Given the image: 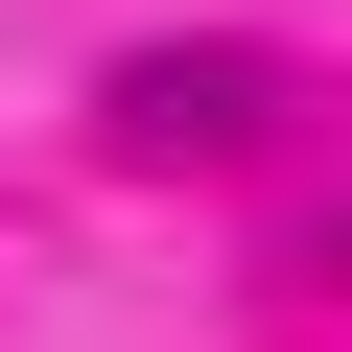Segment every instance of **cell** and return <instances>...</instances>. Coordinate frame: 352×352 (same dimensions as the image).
<instances>
[{"label": "cell", "instance_id": "6da1fadb", "mask_svg": "<svg viewBox=\"0 0 352 352\" xmlns=\"http://www.w3.org/2000/svg\"><path fill=\"white\" fill-rule=\"evenodd\" d=\"M258 71H118V141H235Z\"/></svg>", "mask_w": 352, "mask_h": 352}]
</instances>
